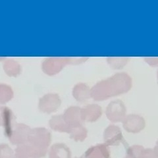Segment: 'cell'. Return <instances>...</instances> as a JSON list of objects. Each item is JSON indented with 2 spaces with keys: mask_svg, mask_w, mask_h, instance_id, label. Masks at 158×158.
Listing matches in <instances>:
<instances>
[{
  "mask_svg": "<svg viewBox=\"0 0 158 158\" xmlns=\"http://www.w3.org/2000/svg\"><path fill=\"white\" fill-rule=\"evenodd\" d=\"M132 85V78L128 74L116 73L110 78L98 82L90 88L91 98L96 101L106 100L128 92Z\"/></svg>",
  "mask_w": 158,
  "mask_h": 158,
  "instance_id": "1",
  "label": "cell"
},
{
  "mask_svg": "<svg viewBox=\"0 0 158 158\" xmlns=\"http://www.w3.org/2000/svg\"><path fill=\"white\" fill-rule=\"evenodd\" d=\"M126 113L125 103L120 100L111 102L106 110L107 118L112 123L122 122L127 115Z\"/></svg>",
  "mask_w": 158,
  "mask_h": 158,
  "instance_id": "2",
  "label": "cell"
},
{
  "mask_svg": "<svg viewBox=\"0 0 158 158\" xmlns=\"http://www.w3.org/2000/svg\"><path fill=\"white\" fill-rule=\"evenodd\" d=\"M122 123L123 127L127 132L134 134H136L144 130L146 126L144 118L136 114L126 115Z\"/></svg>",
  "mask_w": 158,
  "mask_h": 158,
  "instance_id": "3",
  "label": "cell"
},
{
  "mask_svg": "<svg viewBox=\"0 0 158 158\" xmlns=\"http://www.w3.org/2000/svg\"><path fill=\"white\" fill-rule=\"evenodd\" d=\"M105 144L107 146H117L123 140V136L121 128L113 125L108 126L103 134Z\"/></svg>",
  "mask_w": 158,
  "mask_h": 158,
  "instance_id": "4",
  "label": "cell"
},
{
  "mask_svg": "<svg viewBox=\"0 0 158 158\" xmlns=\"http://www.w3.org/2000/svg\"><path fill=\"white\" fill-rule=\"evenodd\" d=\"M102 115V109L98 104H89L81 108V117L83 122H96Z\"/></svg>",
  "mask_w": 158,
  "mask_h": 158,
  "instance_id": "5",
  "label": "cell"
},
{
  "mask_svg": "<svg viewBox=\"0 0 158 158\" xmlns=\"http://www.w3.org/2000/svg\"><path fill=\"white\" fill-rule=\"evenodd\" d=\"M61 105V100L57 94H49L42 98L40 103V110L48 113L55 111Z\"/></svg>",
  "mask_w": 158,
  "mask_h": 158,
  "instance_id": "6",
  "label": "cell"
},
{
  "mask_svg": "<svg viewBox=\"0 0 158 158\" xmlns=\"http://www.w3.org/2000/svg\"><path fill=\"white\" fill-rule=\"evenodd\" d=\"M63 117L69 127L82 124L83 122L81 117V108L79 107L73 106L69 107L65 110Z\"/></svg>",
  "mask_w": 158,
  "mask_h": 158,
  "instance_id": "7",
  "label": "cell"
},
{
  "mask_svg": "<svg viewBox=\"0 0 158 158\" xmlns=\"http://www.w3.org/2000/svg\"><path fill=\"white\" fill-rule=\"evenodd\" d=\"M110 150L105 144L90 147L85 152V158H110Z\"/></svg>",
  "mask_w": 158,
  "mask_h": 158,
  "instance_id": "8",
  "label": "cell"
},
{
  "mask_svg": "<svg viewBox=\"0 0 158 158\" xmlns=\"http://www.w3.org/2000/svg\"><path fill=\"white\" fill-rule=\"evenodd\" d=\"M69 61L67 59H49L44 62V69L49 75H54Z\"/></svg>",
  "mask_w": 158,
  "mask_h": 158,
  "instance_id": "9",
  "label": "cell"
},
{
  "mask_svg": "<svg viewBox=\"0 0 158 158\" xmlns=\"http://www.w3.org/2000/svg\"><path fill=\"white\" fill-rule=\"evenodd\" d=\"M73 95L79 102H85L91 98L90 88L85 83H78L73 88Z\"/></svg>",
  "mask_w": 158,
  "mask_h": 158,
  "instance_id": "10",
  "label": "cell"
},
{
  "mask_svg": "<svg viewBox=\"0 0 158 158\" xmlns=\"http://www.w3.org/2000/svg\"><path fill=\"white\" fill-rule=\"evenodd\" d=\"M49 158H71L69 148L63 144H56L49 151Z\"/></svg>",
  "mask_w": 158,
  "mask_h": 158,
  "instance_id": "11",
  "label": "cell"
},
{
  "mask_svg": "<svg viewBox=\"0 0 158 158\" xmlns=\"http://www.w3.org/2000/svg\"><path fill=\"white\" fill-rule=\"evenodd\" d=\"M68 133L71 138L76 142H83L88 136V131L82 124L70 127Z\"/></svg>",
  "mask_w": 158,
  "mask_h": 158,
  "instance_id": "12",
  "label": "cell"
},
{
  "mask_svg": "<svg viewBox=\"0 0 158 158\" xmlns=\"http://www.w3.org/2000/svg\"><path fill=\"white\" fill-rule=\"evenodd\" d=\"M49 125L53 130L61 132H69L70 128L64 120L63 115L53 117L49 121Z\"/></svg>",
  "mask_w": 158,
  "mask_h": 158,
  "instance_id": "13",
  "label": "cell"
},
{
  "mask_svg": "<svg viewBox=\"0 0 158 158\" xmlns=\"http://www.w3.org/2000/svg\"><path fill=\"white\" fill-rule=\"evenodd\" d=\"M128 61L127 57H109L107 62L112 68L115 69H121L124 67Z\"/></svg>",
  "mask_w": 158,
  "mask_h": 158,
  "instance_id": "14",
  "label": "cell"
},
{
  "mask_svg": "<svg viewBox=\"0 0 158 158\" xmlns=\"http://www.w3.org/2000/svg\"><path fill=\"white\" fill-rule=\"evenodd\" d=\"M144 147L140 145H134L129 147L127 150L126 158H138Z\"/></svg>",
  "mask_w": 158,
  "mask_h": 158,
  "instance_id": "15",
  "label": "cell"
},
{
  "mask_svg": "<svg viewBox=\"0 0 158 158\" xmlns=\"http://www.w3.org/2000/svg\"><path fill=\"white\" fill-rule=\"evenodd\" d=\"M138 158H158L153 149L150 148H144L140 152Z\"/></svg>",
  "mask_w": 158,
  "mask_h": 158,
  "instance_id": "16",
  "label": "cell"
},
{
  "mask_svg": "<svg viewBox=\"0 0 158 158\" xmlns=\"http://www.w3.org/2000/svg\"><path fill=\"white\" fill-rule=\"evenodd\" d=\"M145 60L150 65H158V57H146Z\"/></svg>",
  "mask_w": 158,
  "mask_h": 158,
  "instance_id": "17",
  "label": "cell"
},
{
  "mask_svg": "<svg viewBox=\"0 0 158 158\" xmlns=\"http://www.w3.org/2000/svg\"><path fill=\"white\" fill-rule=\"evenodd\" d=\"M154 152H155V154L157 155V156L158 157V141L156 142V146H155V147H154Z\"/></svg>",
  "mask_w": 158,
  "mask_h": 158,
  "instance_id": "18",
  "label": "cell"
},
{
  "mask_svg": "<svg viewBox=\"0 0 158 158\" xmlns=\"http://www.w3.org/2000/svg\"><path fill=\"white\" fill-rule=\"evenodd\" d=\"M157 78H158V73H157Z\"/></svg>",
  "mask_w": 158,
  "mask_h": 158,
  "instance_id": "19",
  "label": "cell"
}]
</instances>
